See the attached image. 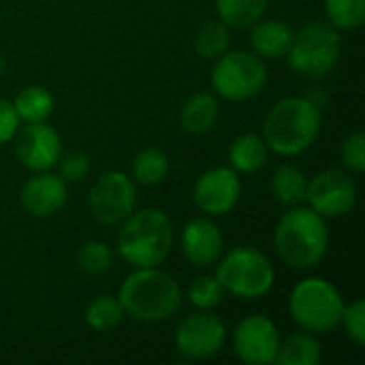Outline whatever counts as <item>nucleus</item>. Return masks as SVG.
Listing matches in <instances>:
<instances>
[{"label":"nucleus","instance_id":"f257e3e1","mask_svg":"<svg viewBox=\"0 0 365 365\" xmlns=\"http://www.w3.org/2000/svg\"><path fill=\"white\" fill-rule=\"evenodd\" d=\"M278 259L291 269L317 267L329 250L327 218L308 205L289 207L280 216L272 237Z\"/></svg>","mask_w":365,"mask_h":365},{"label":"nucleus","instance_id":"f03ea898","mask_svg":"<svg viewBox=\"0 0 365 365\" xmlns=\"http://www.w3.org/2000/svg\"><path fill=\"white\" fill-rule=\"evenodd\" d=\"M323 128L321 109L306 96H287L274 103L263 120V139L269 152L291 158L308 152Z\"/></svg>","mask_w":365,"mask_h":365},{"label":"nucleus","instance_id":"7ed1b4c3","mask_svg":"<svg viewBox=\"0 0 365 365\" xmlns=\"http://www.w3.org/2000/svg\"><path fill=\"white\" fill-rule=\"evenodd\" d=\"M118 299L128 319L160 323L178 314L184 295L171 274L160 267H139L122 280Z\"/></svg>","mask_w":365,"mask_h":365},{"label":"nucleus","instance_id":"20e7f679","mask_svg":"<svg viewBox=\"0 0 365 365\" xmlns=\"http://www.w3.org/2000/svg\"><path fill=\"white\" fill-rule=\"evenodd\" d=\"M175 244L171 218L158 207L135 210L118 231V255L135 269L160 267Z\"/></svg>","mask_w":365,"mask_h":365},{"label":"nucleus","instance_id":"39448f33","mask_svg":"<svg viewBox=\"0 0 365 365\" xmlns=\"http://www.w3.org/2000/svg\"><path fill=\"white\" fill-rule=\"evenodd\" d=\"M216 278L225 293L237 299H261L276 284L274 263L252 246L231 248L216 263Z\"/></svg>","mask_w":365,"mask_h":365},{"label":"nucleus","instance_id":"423d86ee","mask_svg":"<svg viewBox=\"0 0 365 365\" xmlns=\"http://www.w3.org/2000/svg\"><path fill=\"white\" fill-rule=\"evenodd\" d=\"M344 306L342 293L325 278H304L289 295V314L293 323L317 336L340 327Z\"/></svg>","mask_w":365,"mask_h":365},{"label":"nucleus","instance_id":"0eeeda50","mask_svg":"<svg viewBox=\"0 0 365 365\" xmlns=\"http://www.w3.org/2000/svg\"><path fill=\"white\" fill-rule=\"evenodd\" d=\"M342 56L340 30L329 21H306L297 32L287 53L289 68L302 77H325L336 68Z\"/></svg>","mask_w":365,"mask_h":365},{"label":"nucleus","instance_id":"6e6552de","mask_svg":"<svg viewBox=\"0 0 365 365\" xmlns=\"http://www.w3.org/2000/svg\"><path fill=\"white\" fill-rule=\"evenodd\" d=\"M267 66L265 60L255 51L227 49L214 60L212 68V88L218 98L229 103H244L263 92L267 86Z\"/></svg>","mask_w":365,"mask_h":365},{"label":"nucleus","instance_id":"1a4fd4ad","mask_svg":"<svg viewBox=\"0 0 365 365\" xmlns=\"http://www.w3.org/2000/svg\"><path fill=\"white\" fill-rule=\"evenodd\" d=\"M88 210L101 225L115 227L137 210V184L124 171H105L88 192Z\"/></svg>","mask_w":365,"mask_h":365},{"label":"nucleus","instance_id":"9d476101","mask_svg":"<svg viewBox=\"0 0 365 365\" xmlns=\"http://www.w3.org/2000/svg\"><path fill=\"white\" fill-rule=\"evenodd\" d=\"M227 325L212 310H197L188 314L175 329L173 342L178 353L188 361H203L216 357L227 344Z\"/></svg>","mask_w":365,"mask_h":365},{"label":"nucleus","instance_id":"9b49d317","mask_svg":"<svg viewBox=\"0 0 365 365\" xmlns=\"http://www.w3.org/2000/svg\"><path fill=\"white\" fill-rule=\"evenodd\" d=\"M357 203V184L349 171L325 169L308 180L306 205L323 218H342Z\"/></svg>","mask_w":365,"mask_h":365},{"label":"nucleus","instance_id":"f8f14e48","mask_svg":"<svg viewBox=\"0 0 365 365\" xmlns=\"http://www.w3.org/2000/svg\"><path fill=\"white\" fill-rule=\"evenodd\" d=\"M280 340L278 325L265 314H250L242 319L231 334L233 353L248 365L276 364Z\"/></svg>","mask_w":365,"mask_h":365},{"label":"nucleus","instance_id":"ddd939ff","mask_svg":"<svg viewBox=\"0 0 365 365\" xmlns=\"http://www.w3.org/2000/svg\"><path fill=\"white\" fill-rule=\"evenodd\" d=\"M13 152L19 165L32 173L51 171L62 154V139L47 122H26L13 137Z\"/></svg>","mask_w":365,"mask_h":365},{"label":"nucleus","instance_id":"4468645a","mask_svg":"<svg viewBox=\"0 0 365 365\" xmlns=\"http://www.w3.org/2000/svg\"><path fill=\"white\" fill-rule=\"evenodd\" d=\"M242 178L231 167H212L203 171L192 186V201L205 216H225L242 199Z\"/></svg>","mask_w":365,"mask_h":365},{"label":"nucleus","instance_id":"2eb2a0df","mask_svg":"<svg viewBox=\"0 0 365 365\" xmlns=\"http://www.w3.org/2000/svg\"><path fill=\"white\" fill-rule=\"evenodd\" d=\"M180 250L195 267H212L225 252V235L210 216L190 218L180 233Z\"/></svg>","mask_w":365,"mask_h":365},{"label":"nucleus","instance_id":"dca6fc26","mask_svg":"<svg viewBox=\"0 0 365 365\" xmlns=\"http://www.w3.org/2000/svg\"><path fill=\"white\" fill-rule=\"evenodd\" d=\"M68 199L66 182L51 171H36L19 190L21 207L34 218H51L62 212Z\"/></svg>","mask_w":365,"mask_h":365},{"label":"nucleus","instance_id":"f3484780","mask_svg":"<svg viewBox=\"0 0 365 365\" xmlns=\"http://www.w3.org/2000/svg\"><path fill=\"white\" fill-rule=\"evenodd\" d=\"M293 32L295 30L282 19H265V17H261L257 24L250 26L252 51L263 60L287 58L291 41H293Z\"/></svg>","mask_w":365,"mask_h":365},{"label":"nucleus","instance_id":"a211bd4d","mask_svg":"<svg viewBox=\"0 0 365 365\" xmlns=\"http://www.w3.org/2000/svg\"><path fill=\"white\" fill-rule=\"evenodd\" d=\"M218 96L212 92L190 94L180 109V124L188 135H205L218 122Z\"/></svg>","mask_w":365,"mask_h":365},{"label":"nucleus","instance_id":"6ab92c4d","mask_svg":"<svg viewBox=\"0 0 365 365\" xmlns=\"http://www.w3.org/2000/svg\"><path fill=\"white\" fill-rule=\"evenodd\" d=\"M269 148L261 135L255 133H244L235 137L229 145V165L237 173L252 175L261 171L267 163Z\"/></svg>","mask_w":365,"mask_h":365},{"label":"nucleus","instance_id":"aec40b11","mask_svg":"<svg viewBox=\"0 0 365 365\" xmlns=\"http://www.w3.org/2000/svg\"><path fill=\"white\" fill-rule=\"evenodd\" d=\"M323 359V349L317 334L306 329L293 331L284 340H280L276 364L280 365H319Z\"/></svg>","mask_w":365,"mask_h":365},{"label":"nucleus","instance_id":"412c9836","mask_svg":"<svg viewBox=\"0 0 365 365\" xmlns=\"http://www.w3.org/2000/svg\"><path fill=\"white\" fill-rule=\"evenodd\" d=\"M269 190L274 199L284 207H295L306 203L308 192V178L306 173L295 165H280L269 182Z\"/></svg>","mask_w":365,"mask_h":365},{"label":"nucleus","instance_id":"4be33fe9","mask_svg":"<svg viewBox=\"0 0 365 365\" xmlns=\"http://www.w3.org/2000/svg\"><path fill=\"white\" fill-rule=\"evenodd\" d=\"M19 122H47L56 109L53 94L43 86H26L11 101Z\"/></svg>","mask_w":365,"mask_h":365},{"label":"nucleus","instance_id":"5701e85b","mask_svg":"<svg viewBox=\"0 0 365 365\" xmlns=\"http://www.w3.org/2000/svg\"><path fill=\"white\" fill-rule=\"evenodd\" d=\"M269 0H216L218 19L231 30H246L265 17Z\"/></svg>","mask_w":365,"mask_h":365},{"label":"nucleus","instance_id":"b1692460","mask_svg":"<svg viewBox=\"0 0 365 365\" xmlns=\"http://www.w3.org/2000/svg\"><path fill=\"white\" fill-rule=\"evenodd\" d=\"M124 317L126 314H124V308H122L118 295H98L86 306V312H83L86 325L101 334L118 329L122 325Z\"/></svg>","mask_w":365,"mask_h":365},{"label":"nucleus","instance_id":"393cba45","mask_svg":"<svg viewBox=\"0 0 365 365\" xmlns=\"http://www.w3.org/2000/svg\"><path fill=\"white\" fill-rule=\"evenodd\" d=\"M229 45H231V28L218 17L203 21L192 38L195 51L205 60H216L229 49Z\"/></svg>","mask_w":365,"mask_h":365},{"label":"nucleus","instance_id":"a878e982","mask_svg":"<svg viewBox=\"0 0 365 365\" xmlns=\"http://www.w3.org/2000/svg\"><path fill=\"white\" fill-rule=\"evenodd\" d=\"M169 175V156L160 148H143L133 158V180L141 186H156Z\"/></svg>","mask_w":365,"mask_h":365},{"label":"nucleus","instance_id":"bb28decb","mask_svg":"<svg viewBox=\"0 0 365 365\" xmlns=\"http://www.w3.org/2000/svg\"><path fill=\"white\" fill-rule=\"evenodd\" d=\"M75 263H77L79 272L90 278L103 276L113 265V250L109 248V244H105L101 240H88L77 248Z\"/></svg>","mask_w":365,"mask_h":365},{"label":"nucleus","instance_id":"cd10ccee","mask_svg":"<svg viewBox=\"0 0 365 365\" xmlns=\"http://www.w3.org/2000/svg\"><path fill=\"white\" fill-rule=\"evenodd\" d=\"M327 21L338 30H357L365 21V0H325Z\"/></svg>","mask_w":365,"mask_h":365},{"label":"nucleus","instance_id":"c85d7f7f","mask_svg":"<svg viewBox=\"0 0 365 365\" xmlns=\"http://www.w3.org/2000/svg\"><path fill=\"white\" fill-rule=\"evenodd\" d=\"M225 297V289L216 276H199L190 282L186 299L197 310H214Z\"/></svg>","mask_w":365,"mask_h":365},{"label":"nucleus","instance_id":"c756f323","mask_svg":"<svg viewBox=\"0 0 365 365\" xmlns=\"http://www.w3.org/2000/svg\"><path fill=\"white\" fill-rule=\"evenodd\" d=\"M56 165H58V175L66 184L81 182L90 173V156L86 152H81V150H73V152L60 154Z\"/></svg>","mask_w":365,"mask_h":365},{"label":"nucleus","instance_id":"7c9ffc66","mask_svg":"<svg viewBox=\"0 0 365 365\" xmlns=\"http://www.w3.org/2000/svg\"><path fill=\"white\" fill-rule=\"evenodd\" d=\"M340 160L346 167L349 173H364L365 171V135L364 133H351L344 137L340 145Z\"/></svg>","mask_w":365,"mask_h":365},{"label":"nucleus","instance_id":"2f4dec72","mask_svg":"<svg viewBox=\"0 0 365 365\" xmlns=\"http://www.w3.org/2000/svg\"><path fill=\"white\" fill-rule=\"evenodd\" d=\"M340 325L344 327V334L346 338L357 344V346H364L365 344V302L364 299H357L349 306H344L342 310V319H340Z\"/></svg>","mask_w":365,"mask_h":365},{"label":"nucleus","instance_id":"473e14b6","mask_svg":"<svg viewBox=\"0 0 365 365\" xmlns=\"http://www.w3.org/2000/svg\"><path fill=\"white\" fill-rule=\"evenodd\" d=\"M19 118L13 109V103L6 98H0V145L11 143L17 128H19Z\"/></svg>","mask_w":365,"mask_h":365},{"label":"nucleus","instance_id":"72a5a7b5","mask_svg":"<svg viewBox=\"0 0 365 365\" xmlns=\"http://www.w3.org/2000/svg\"><path fill=\"white\" fill-rule=\"evenodd\" d=\"M2 71H4V58H2V53H0V75H2Z\"/></svg>","mask_w":365,"mask_h":365}]
</instances>
